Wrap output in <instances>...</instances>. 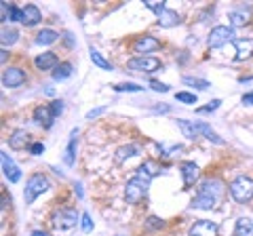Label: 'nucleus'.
Masks as SVG:
<instances>
[{"label":"nucleus","instance_id":"obj_1","mask_svg":"<svg viewBox=\"0 0 253 236\" xmlns=\"http://www.w3.org/2000/svg\"><path fill=\"white\" fill-rule=\"evenodd\" d=\"M230 194L236 202H249L253 198V179L247 177V175H239L236 179H232L230 184Z\"/></svg>","mask_w":253,"mask_h":236},{"label":"nucleus","instance_id":"obj_2","mask_svg":"<svg viewBox=\"0 0 253 236\" xmlns=\"http://www.w3.org/2000/svg\"><path fill=\"white\" fill-rule=\"evenodd\" d=\"M148 186H150L148 179L139 177V175L131 177L129 182H126V188H125V200L129 204H137L148 194Z\"/></svg>","mask_w":253,"mask_h":236},{"label":"nucleus","instance_id":"obj_3","mask_svg":"<svg viewBox=\"0 0 253 236\" xmlns=\"http://www.w3.org/2000/svg\"><path fill=\"white\" fill-rule=\"evenodd\" d=\"M49 190V179H46L42 173H34L30 175L28 184H26V192H23V198H26V204H32L36 200L38 194H42Z\"/></svg>","mask_w":253,"mask_h":236},{"label":"nucleus","instance_id":"obj_4","mask_svg":"<svg viewBox=\"0 0 253 236\" xmlns=\"http://www.w3.org/2000/svg\"><path fill=\"white\" fill-rule=\"evenodd\" d=\"M230 40H234V30L228 26H215L209 32L207 44H209V49H221V46L228 44Z\"/></svg>","mask_w":253,"mask_h":236},{"label":"nucleus","instance_id":"obj_5","mask_svg":"<svg viewBox=\"0 0 253 236\" xmlns=\"http://www.w3.org/2000/svg\"><path fill=\"white\" fill-rule=\"evenodd\" d=\"M126 68L133 70V72H156V70L163 68V64H161V59L146 55V57H133V59H129Z\"/></svg>","mask_w":253,"mask_h":236},{"label":"nucleus","instance_id":"obj_6","mask_svg":"<svg viewBox=\"0 0 253 236\" xmlns=\"http://www.w3.org/2000/svg\"><path fill=\"white\" fill-rule=\"evenodd\" d=\"M76 222H78V215L74 209H61L53 215V226L57 230H70V228L76 226Z\"/></svg>","mask_w":253,"mask_h":236},{"label":"nucleus","instance_id":"obj_7","mask_svg":"<svg viewBox=\"0 0 253 236\" xmlns=\"http://www.w3.org/2000/svg\"><path fill=\"white\" fill-rule=\"evenodd\" d=\"M158 46H161V42H158L154 36L144 34V36H139L137 40L133 42V51L139 53V57H146V53H154Z\"/></svg>","mask_w":253,"mask_h":236},{"label":"nucleus","instance_id":"obj_8","mask_svg":"<svg viewBox=\"0 0 253 236\" xmlns=\"http://www.w3.org/2000/svg\"><path fill=\"white\" fill-rule=\"evenodd\" d=\"M217 232H219L217 224L209 222V219H199L190 228V236H217Z\"/></svg>","mask_w":253,"mask_h":236},{"label":"nucleus","instance_id":"obj_9","mask_svg":"<svg viewBox=\"0 0 253 236\" xmlns=\"http://www.w3.org/2000/svg\"><path fill=\"white\" fill-rule=\"evenodd\" d=\"M26 82V72L19 68H6L4 74H2V84L9 86V89H17Z\"/></svg>","mask_w":253,"mask_h":236},{"label":"nucleus","instance_id":"obj_10","mask_svg":"<svg viewBox=\"0 0 253 236\" xmlns=\"http://www.w3.org/2000/svg\"><path fill=\"white\" fill-rule=\"evenodd\" d=\"M0 158H2V171H4V177L9 179L11 184H17L21 179V171L19 167L13 162V158L6 152H0Z\"/></svg>","mask_w":253,"mask_h":236},{"label":"nucleus","instance_id":"obj_11","mask_svg":"<svg viewBox=\"0 0 253 236\" xmlns=\"http://www.w3.org/2000/svg\"><path fill=\"white\" fill-rule=\"evenodd\" d=\"M234 49H236V59H249L253 55V38H236L234 40Z\"/></svg>","mask_w":253,"mask_h":236},{"label":"nucleus","instance_id":"obj_12","mask_svg":"<svg viewBox=\"0 0 253 236\" xmlns=\"http://www.w3.org/2000/svg\"><path fill=\"white\" fill-rule=\"evenodd\" d=\"M34 120H36L38 124H42L44 129H51L55 116H53V112H51L49 106H38V108H34Z\"/></svg>","mask_w":253,"mask_h":236},{"label":"nucleus","instance_id":"obj_13","mask_svg":"<svg viewBox=\"0 0 253 236\" xmlns=\"http://www.w3.org/2000/svg\"><path fill=\"white\" fill-rule=\"evenodd\" d=\"M201 192H205V194H209V196H213V198H221L224 196V184L219 182V179H205V182L201 184Z\"/></svg>","mask_w":253,"mask_h":236},{"label":"nucleus","instance_id":"obj_14","mask_svg":"<svg viewBox=\"0 0 253 236\" xmlns=\"http://www.w3.org/2000/svg\"><path fill=\"white\" fill-rule=\"evenodd\" d=\"M156 23L161 28H173V26H179L181 23V17H179V13L177 11H171V9H165L161 15H156Z\"/></svg>","mask_w":253,"mask_h":236},{"label":"nucleus","instance_id":"obj_15","mask_svg":"<svg viewBox=\"0 0 253 236\" xmlns=\"http://www.w3.org/2000/svg\"><path fill=\"white\" fill-rule=\"evenodd\" d=\"M181 177H184V186H192L196 179H199V164H194V162H181Z\"/></svg>","mask_w":253,"mask_h":236},{"label":"nucleus","instance_id":"obj_16","mask_svg":"<svg viewBox=\"0 0 253 236\" xmlns=\"http://www.w3.org/2000/svg\"><path fill=\"white\" fill-rule=\"evenodd\" d=\"M28 141H30V133L23 131V129H17V131L11 133L9 146H11V150H23V148L28 146Z\"/></svg>","mask_w":253,"mask_h":236},{"label":"nucleus","instance_id":"obj_17","mask_svg":"<svg viewBox=\"0 0 253 236\" xmlns=\"http://www.w3.org/2000/svg\"><path fill=\"white\" fill-rule=\"evenodd\" d=\"M137 154H139V146H135V144L121 146L116 150V154H114V162L116 164H123L126 158H133V156H137Z\"/></svg>","mask_w":253,"mask_h":236},{"label":"nucleus","instance_id":"obj_18","mask_svg":"<svg viewBox=\"0 0 253 236\" xmlns=\"http://www.w3.org/2000/svg\"><path fill=\"white\" fill-rule=\"evenodd\" d=\"M158 173H161V169H158V164H156L154 160H146V162H141V164H139V169H137L135 175L148 179V182H152V179L158 175Z\"/></svg>","mask_w":253,"mask_h":236},{"label":"nucleus","instance_id":"obj_19","mask_svg":"<svg viewBox=\"0 0 253 236\" xmlns=\"http://www.w3.org/2000/svg\"><path fill=\"white\" fill-rule=\"evenodd\" d=\"M194 127H196V131H199V135H205L209 141H213V144H217V146H224V144H226V141L221 139L217 133L209 127L207 122H194Z\"/></svg>","mask_w":253,"mask_h":236},{"label":"nucleus","instance_id":"obj_20","mask_svg":"<svg viewBox=\"0 0 253 236\" xmlns=\"http://www.w3.org/2000/svg\"><path fill=\"white\" fill-rule=\"evenodd\" d=\"M34 64L38 70H53V68H57V55L55 53H42V55H38V57L34 59Z\"/></svg>","mask_w":253,"mask_h":236},{"label":"nucleus","instance_id":"obj_21","mask_svg":"<svg viewBox=\"0 0 253 236\" xmlns=\"http://www.w3.org/2000/svg\"><path fill=\"white\" fill-rule=\"evenodd\" d=\"M41 19H42V15H41V11H38V6L28 4L26 9H23V19H21L23 26H36Z\"/></svg>","mask_w":253,"mask_h":236},{"label":"nucleus","instance_id":"obj_22","mask_svg":"<svg viewBox=\"0 0 253 236\" xmlns=\"http://www.w3.org/2000/svg\"><path fill=\"white\" fill-rule=\"evenodd\" d=\"M215 198H213V196H209V194H205V192H199V196H196V198L192 200V204H190V207L192 209H205V211H209V209H213L215 207Z\"/></svg>","mask_w":253,"mask_h":236},{"label":"nucleus","instance_id":"obj_23","mask_svg":"<svg viewBox=\"0 0 253 236\" xmlns=\"http://www.w3.org/2000/svg\"><path fill=\"white\" fill-rule=\"evenodd\" d=\"M234 236H253V222H251L249 217H241V219H236Z\"/></svg>","mask_w":253,"mask_h":236},{"label":"nucleus","instance_id":"obj_24","mask_svg":"<svg viewBox=\"0 0 253 236\" xmlns=\"http://www.w3.org/2000/svg\"><path fill=\"white\" fill-rule=\"evenodd\" d=\"M76 129L72 131V135H70V144H68V148H66V152H63V162L68 164V167H72L74 164V152H76Z\"/></svg>","mask_w":253,"mask_h":236},{"label":"nucleus","instance_id":"obj_25","mask_svg":"<svg viewBox=\"0 0 253 236\" xmlns=\"http://www.w3.org/2000/svg\"><path fill=\"white\" fill-rule=\"evenodd\" d=\"M57 38H59V34L55 32V30L46 28L36 34V44H53V42H57Z\"/></svg>","mask_w":253,"mask_h":236},{"label":"nucleus","instance_id":"obj_26","mask_svg":"<svg viewBox=\"0 0 253 236\" xmlns=\"http://www.w3.org/2000/svg\"><path fill=\"white\" fill-rule=\"evenodd\" d=\"M72 76V64L70 61H61V64L53 70V78L55 80H66V78Z\"/></svg>","mask_w":253,"mask_h":236},{"label":"nucleus","instance_id":"obj_27","mask_svg":"<svg viewBox=\"0 0 253 236\" xmlns=\"http://www.w3.org/2000/svg\"><path fill=\"white\" fill-rule=\"evenodd\" d=\"M177 127L181 129V133H184V137H188V139H196V137H199V131H196L194 122H188V120H177Z\"/></svg>","mask_w":253,"mask_h":236},{"label":"nucleus","instance_id":"obj_28","mask_svg":"<svg viewBox=\"0 0 253 236\" xmlns=\"http://www.w3.org/2000/svg\"><path fill=\"white\" fill-rule=\"evenodd\" d=\"M0 40H2V46H6V44H15L19 40V32L17 30H6V28H2V36H0Z\"/></svg>","mask_w":253,"mask_h":236},{"label":"nucleus","instance_id":"obj_29","mask_svg":"<svg viewBox=\"0 0 253 236\" xmlns=\"http://www.w3.org/2000/svg\"><path fill=\"white\" fill-rule=\"evenodd\" d=\"M89 53H91V61H93L95 66H99L101 70H112V64H110V61H106V59H104V55H101L99 51L91 49Z\"/></svg>","mask_w":253,"mask_h":236},{"label":"nucleus","instance_id":"obj_30","mask_svg":"<svg viewBox=\"0 0 253 236\" xmlns=\"http://www.w3.org/2000/svg\"><path fill=\"white\" fill-rule=\"evenodd\" d=\"M184 84L196 86V89H201V91H207L209 86H211L207 80H203V78H192V76H184Z\"/></svg>","mask_w":253,"mask_h":236},{"label":"nucleus","instance_id":"obj_31","mask_svg":"<svg viewBox=\"0 0 253 236\" xmlns=\"http://www.w3.org/2000/svg\"><path fill=\"white\" fill-rule=\"evenodd\" d=\"M114 89L118 93H139V91H144V86H139V84H133V82H123V84H116Z\"/></svg>","mask_w":253,"mask_h":236},{"label":"nucleus","instance_id":"obj_32","mask_svg":"<svg viewBox=\"0 0 253 236\" xmlns=\"http://www.w3.org/2000/svg\"><path fill=\"white\" fill-rule=\"evenodd\" d=\"M146 9H150V11H154L156 15H161L163 11H165V2L163 0H146Z\"/></svg>","mask_w":253,"mask_h":236},{"label":"nucleus","instance_id":"obj_33","mask_svg":"<svg viewBox=\"0 0 253 236\" xmlns=\"http://www.w3.org/2000/svg\"><path fill=\"white\" fill-rule=\"evenodd\" d=\"M230 21H232V26H245L249 19H247V15L245 13H239V11H232L230 13Z\"/></svg>","mask_w":253,"mask_h":236},{"label":"nucleus","instance_id":"obj_34","mask_svg":"<svg viewBox=\"0 0 253 236\" xmlns=\"http://www.w3.org/2000/svg\"><path fill=\"white\" fill-rule=\"evenodd\" d=\"M0 21H11V6L6 2H0Z\"/></svg>","mask_w":253,"mask_h":236},{"label":"nucleus","instance_id":"obj_35","mask_svg":"<svg viewBox=\"0 0 253 236\" xmlns=\"http://www.w3.org/2000/svg\"><path fill=\"white\" fill-rule=\"evenodd\" d=\"M177 101H184V104H196V95H192V93H186V91H181L175 95Z\"/></svg>","mask_w":253,"mask_h":236},{"label":"nucleus","instance_id":"obj_36","mask_svg":"<svg viewBox=\"0 0 253 236\" xmlns=\"http://www.w3.org/2000/svg\"><path fill=\"white\" fill-rule=\"evenodd\" d=\"M81 228L84 232H91L93 230V222H91V215L89 213H83L81 215Z\"/></svg>","mask_w":253,"mask_h":236},{"label":"nucleus","instance_id":"obj_37","mask_svg":"<svg viewBox=\"0 0 253 236\" xmlns=\"http://www.w3.org/2000/svg\"><path fill=\"white\" fill-rule=\"evenodd\" d=\"M219 104H221L219 99H213L209 106H205V108H199V110H196V112H199V114H205V112H213V110H217V108H219Z\"/></svg>","mask_w":253,"mask_h":236},{"label":"nucleus","instance_id":"obj_38","mask_svg":"<svg viewBox=\"0 0 253 236\" xmlns=\"http://www.w3.org/2000/svg\"><path fill=\"white\" fill-rule=\"evenodd\" d=\"M51 112H53V116H57V114H61L63 112V101L61 99H55V101H51Z\"/></svg>","mask_w":253,"mask_h":236},{"label":"nucleus","instance_id":"obj_39","mask_svg":"<svg viewBox=\"0 0 253 236\" xmlns=\"http://www.w3.org/2000/svg\"><path fill=\"white\" fill-rule=\"evenodd\" d=\"M21 19H23V9L11 6V21H21Z\"/></svg>","mask_w":253,"mask_h":236},{"label":"nucleus","instance_id":"obj_40","mask_svg":"<svg viewBox=\"0 0 253 236\" xmlns=\"http://www.w3.org/2000/svg\"><path fill=\"white\" fill-rule=\"evenodd\" d=\"M150 86H152L154 91H158V93H167L169 91V84H163V82H158V80H152V82H150Z\"/></svg>","mask_w":253,"mask_h":236},{"label":"nucleus","instance_id":"obj_41","mask_svg":"<svg viewBox=\"0 0 253 236\" xmlns=\"http://www.w3.org/2000/svg\"><path fill=\"white\" fill-rule=\"evenodd\" d=\"M165 226V222H163V219H158V217H148V228H154V230H156V228H163Z\"/></svg>","mask_w":253,"mask_h":236},{"label":"nucleus","instance_id":"obj_42","mask_svg":"<svg viewBox=\"0 0 253 236\" xmlns=\"http://www.w3.org/2000/svg\"><path fill=\"white\" fill-rule=\"evenodd\" d=\"M30 152L34 154V156L42 154V152H44V144H41V141H36V144H32V146H30Z\"/></svg>","mask_w":253,"mask_h":236},{"label":"nucleus","instance_id":"obj_43","mask_svg":"<svg viewBox=\"0 0 253 236\" xmlns=\"http://www.w3.org/2000/svg\"><path fill=\"white\" fill-rule=\"evenodd\" d=\"M106 112V108H95V110H89L86 112V120H93V118H97L99 114H104Z\"/></svg>","mask_w":253,"mask_h":236},{"label":"nucleus","instance_id":"obj_44","mask_svg":"<svg viewBox=\"0 0 253 236\" xmlns=\"http://www.w3.org/2000/svg\"><path fill=\"white\" fill-rule=\"evenodd\" d=\"M243 104L245 106H253V91L251 93H245V95H243Z\"/></svg>","mask_w":253,"mask_h":236},{"label":"nucleus","instance_id":"obj_45","mask_svg":"<svg viewBox=\"0 0 253 236\" xmlns=\"http://www.w3.org/2000/svg\"><path fill=\"white\" fill-rule=\"evenodd\" d=\"M30 236H49V234H46V232H42V230H34V232H32Z\"/></svg>","mask_w":253,"mask_h":236},{"label":"nucleus","instance_id":"obj_46","mask_svg":"<svg viewBox=\"0 0 253 236\" xmlns=\"http://www.w3.org/2000/svg\"><path fill=\"white\" fill-rule=\"evenodd\" d=\"M6 55H9V53H6L4 49H2V51H0V61H2V64H4V61H6Z\"/></svg>","mask_w":253,"mask_h":236}]
</instances>
